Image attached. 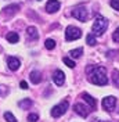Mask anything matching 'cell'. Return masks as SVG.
Returning <instances> with one entry per match:
<instances>
[{
  "label": "cell",
  "instance_id": "cell-9",
  "mask_svg": "<svg viewBox=\"0 0 119 122\" xmlns=\"http://www.w3.org/2000/svg\"><path fill=\"white\" fill-rule=\"evenodd\" d=\"M53 81H54V83L57 85V86H62L64 82H65V74L62 72V71H54V74H53Z\"/></svg>",
  "mask_w": 119,
  "mask_h": 122
},
{
  "label": "cell",
  "instance_id": "cell-15",
  "mask_svg": "<svg viewBox=\"0 0 119 122\" xmlns=\"http://www.w3.org/2000/svg\"><path fill=\"white\" fill-rule=\"evenodd\" d=\"M32 106H33V101L30 99H24V100L20 101V107H21L22 110H29Z\"/></svg>",
  "mask_w": 119,
  "mask_h": 122
},
{
  "label": "cell",
  "instance_id": "cell-20",
  "mask_svg": "<svg viewBox=\"0 0 119 122\" xmlns=\"http://www.w3.org/2000/svg\"><path fill=\"white\" fill-rule=\"evenodd\" d=\"M45 46L47 50H53L54 47H55V40H53V39H47L45 42Z\"/></svg>",
  "mask_w": 119,
  "mask_h": 122
},
{
  "label": "cell",
  "instance_id": "cell-4",
  "mask_svg": "<svg viewBox=\"0 0 119 122\" xmlns=\"http://www.w3.org/2000/svg\"><path fill=\"white\" fill-rule=\"evenodd\" d=\"M82 38V30L76 26H68L67 30H65V39L68 42H72V40H76V39Z\"/></svg>",
  "mask_w": 119,
  "mask_h": 122
},
{
  "label": "cell",
  "instance_id": "cell-14",
  "mask_svg": "<svg viewBox=\"0 0 119 122\" xmlns=\"http://www.w3.org/2000/svg\"><path fill=\"white\" fill-rule=\"evenodd\" d=\"M29 78H30V82L35 83V85H37V83L42 82V74H40L39 71H32L30 75H29Z\"/></svg>",
  "mask_w": 119,
  "mask_h": 122
},
{
  "label": "cell",
  "instance_id": "cell-3",
  "mask_svg": "<svg viewBox=\"0 0 119 122\" xmlns=\"http://www.w3.org/2000/svg\"><path fill=\"white\" fill-rule=\"evenodd\" d=\"M68 107H69V103H68V100H64V101H61L60 104H57V106L53 107L51 115L54 117V118H60L61 115H64L65 112H67Z\"/></svg>",
  "mask_w": 119,
  "mask_h": 122
},
{
  "label": "cell",
  "instance_id": "cell-2",
  "mask_svg": "<svg viewBox=\"0 0 119 122\" xmlns=\"http://www.w3.org/2000/svg\"><path fill=\"white\" fill-rule=\"evenodd\" d=\"M107 28H108V21L105 20L104 17L98 15L96 20H94V22H93V26H91V33H93L94 36H103V35H104V32L107 30Z\"/></svg>",
  "mask_w": 119,
  "mask_h": 122
},
{
  "label": "cell",
  "instance_id": "cell-1",
  "mask_svg": "<svg viewBox=\"0 0 119 122\" xmlns=\"http://www.w3.org/2000/svg\"><path fill=\"white\" fill-rule=\"evenodd\" d=\"M87 79L89 82L97 86H105L108 83V78H107V69L100 65H89L86 68Z\"/></svg>",
  "mask_w": 119,
  "mask_h": 122
},
{
  "label": "cell",
  "instance_id": "cell-16",
  "mask_svg": "<svg viewBox=\"0 0 119 122\" xmlns=\"http://www.w3.org/2000/svg\"><path fill=\"white\" fill-rule=\"evenodd\" d=\"M6 38H7L8 43H17V42L20 40V36H18V33H17V32H8Z\"/></svg>",
  "mask_w": 119,
  "mask_h": 122
},
{
  "label": "cell",
  "instance_id": "cell-18",
  "mask_svg": "<svg viewBox=\"0 0 119 122\" xmlns=\"http://www.w3.org/2000/svg\"><path fill=\"white\" fill-rule=\"evenodd\" d=\"M83 53V49L82 47H79V49H75V50H71L69 51V56L72 57V58H79Z\"/></svg>",
  "mask_w": 119,
  "mask_h": 122
},
{
  "label": "cell",
  "instance_id": "cell-13",
  "mask_svg": "<svg viewBox=\"0 0 119 122\" xmlns=\"http://www.w3.org/2000/svg\"><path fill=\"white\" fill-rule=\"evenodd\" d=\"M26 35L30 40H37L39 39V33H37V29L35 26H28L26 28Z\"/></svg>",
  "mask_w": 119,
  "mask_h": 122
},
{
  "label": "cell",
  "instance_id": "cell-7",
  "mask_svg": "<svg viewBox=\"0 0 119 122\" xmlns=\"http://www.w3.org/2000/svg\"><path fill=\"white\" fill-rule=\"evenodd\" d=\"M74 110H75L76 114L80 115V117H83V118H86V117L90 114V111H91L90 107L84 106V104H82V103H76V104L74 106Z\"/></svg>",
  "mask_w": 119,
  "mask_h": 122
},
{
  "label": "cell",
  "instance_id": "cell-5",
  "mask_svg": "<svg viewBox=\"0 0 119 122\" xmlns=\"http://www.w3.org/2000/svg\"><path fill=\"white\" fill-rule=\"evenodd\" d=\"M72 15H74L78 21L86 22V20H87V10H86V7H83V6L75 7L74 10H72Z\"/></svg>",
  "mask_w": 119,
  "mask_h": 122
},
{
  "label": "cell",
  "instance_id": "cell-23",
  "mask_svg": "<svg viewBox=\"0 0 119 122\" xmlns=\"http://www.w3.org/2000/svg\"><path fill=\"white\" fill-rule=\"evenodd\" d=\"M8 93V89L4 86V85H0V97H4V96H7Z\"/></svg>",
  "mask_w": 119,
  "mask_h": 122
},
{
  "label": "cell",
  "instance_id": "cell-10",
  "mask_svg": "<svg viewBox=\"0 0 119 122\" xmlns=\"http://www.w3.org/2000/svg\"><path fill=\"white\" fill-rule=\"evenodd\" d=\"M60 1L57 0H49L47 1V4H46V11L49 13V14H53V13H57L60 10Z\"/></svg>",
  "mask_w": 119,
  "mask_h": 122
},
{
  "label": "cell",
  "instance_id": "cell-22",
  "mask_svg": "<svg viewBox=\"0 0 119 122\" xmlns=\"http://www.w3.org/2000/svg\"><path fill=\"white\" fill-rule=\"evenodd\" d=\"M64 64L67 65V67H69V68H75V61H72L69 57H64Z\"/></svg>",
  "mask_w": 119,
  "mask_h": 122
},
{
  "label": "cell",
  "instance_id": "cell-27",
  "mask_svg": "<svg viewBox=\"0 0 119 122\" xmlns=\"http://www.w3.org/2000/svg\"><path fill=\"white\" fill-rule=\"evenodd\" d=\"M21 87H22L24 90H26V89H28V83H26V82H24V81H22V82H21Z\"/></svg>",
  "mask_w": 119,
  "mask_h": 122
},
{
  "label": "cell",
  "instance_id": "cell-26",
  "mask_svg": "<svg viewBox=\"0 0 119 122\" xmlns=\"http://www.w3.org/2000/svg\"><path fill=\"white\" fill-rule=\"evenodd\" d=\"M37 119H39V115H36V114H29L28 115V121L29 122H36Z\"/></svg>",
  "mask_w": 119,
  "mask_h": 122
},
{
  "label": "cell",
  "instance_id": "cell-24",
  "mask_svg": "<svg viewBox=\"0 0 119 122\" xmlns=\"http://www.w3.org/2000/svg\"><path fill=\"white\" fill-rule=\"evenodd\" d=\"M109 4H111V7L114 10L119 11V0H109Z\"/></svg>",
  "mask_w": 119,
  "mask_h": 122
},
{
  "label": "cell",
  "instance_id": "cell-19",
  "mask_svg": "<svg viewBox=\"0 0 119 122\" xmlns=\"http://www.w3.org/2000/svg\"><path fill=\"white\" fill-rule=\"evenodd\" d=\"M86 42H87V45H89V46H94L97 43L96 36H94L93 33H89V35H87V38H86Z\"/></svg>",
  "mask_w": 119,
  "mask_h": 122
},
{
  "label": "cell",
  "instance_id": "cell-21",
  "mask_svg": "<svg viewBox=\"0 0 119 122\" xmlns=\"http://www.w3.org/2000/svg\"><path fill=\"white\" fill-rule=\"evenodd\" d=\"M4 119H6L7 122H18L17 119H15V117H14L13 114H11L10 111H7V112H4Z\"/></svg>",
  "mask_w": 119,
  "mask_h": 122
},
{
  "label": "cell",
  "instance_id": "cell-12",
  "mask_svg": "<svg viewBox=\"0 0 119 122\" xmlns=\"http://www.w3.org/2000/svg\"><path fill=\"white\" fill-rule=\"evenodd\" d=\"M82 99L84 100L87 104H89V107L91 108V111L96 108L97 103H96V100H94V97H91V96H90V94H87V93H83V94H82Z\"/></svg>",
  "mask_w": 119,
  "mask_h": 122
},
{
  "label": "cell",
  "instance_id": "cell-11",
  "mask_svg": "<svg viewBox=\"0 0 119 122\" xmlns=\"http://www.w3.org/2000/svg\"><path fill=\"white\" fill-rule=\"evenodd\" d=\"M7 65H8V68L11 69V71H17V69L20 68L21 62H20V60H18L17 57H8L7 58Z\"/></svg>",
  "mask_w": 119,
  "mask_h": 122
},
{
  "label": "cell",
  "instance_id": "cell-8",
  "mask_svg": "<svg viewBox=\"0 0 119 122\" xmlns=\"http://www.w3.org/2000/svg\"><path fill=\"white\" fill-rule=\"evenodd\" d=\"M20 11V4H10V6H7V7L3 8V15L4 17H13L14 14H17Z\"/></svg>",
  "mask_w": 119,
  "mask_h": 122
},
{
  "label": "cell",
  "instance_id": "cell-6",
  "mask_svg": "<svg viewBox=\"0 0 119 122\" xmlns=\"http://www.w3.org/2000/svg\"><path fill=\"white\" fill-rule=\"evenodd\" d=\"M116 97L115 96H108V97H105L103 100V108H104L105 111H108V112H111L115 110V107H116Z\"/></svg>",
  "mask_w": 119,
  "mask_h": 122
},
{
  "label": "cell",
  "instance_id": "cell-17",
  "mask_svg": "<svg viewBox=\"0 0 119 122\" xmlns=\"http://www.w3.org/2000/svg\"><path fill=\"white\" fill-rule=\"evenodd\" d=\"M112 83L115 87L119 89V69H114L112 71Z\"/></svg>",
  "mask_w": 119,
  "mask_h": 122
},
{
  "label": "cell",
  "instance_id": "cell-25",
  "mask_svg": "<svg viewBox=\"0 0 119 122\" xmlns=\"http://www.w3.org/2000/svg\"><path fill=\"white\" fill-rule=\"evenodd\" d=\"M112 40H114L115 43H119V26L115 29V32H114V35H112Z\"/></svg>",
  "mask_w": 119,
  "mask_h": 122
},
{
  "label": "cell",
  "instance_id": "cell-28",
  "mask_svg": "<svg viewBox=\"0 0 119 122\" xmlns=\"http://www.w3.org/2000/svg\"><path fill=\"white\" fill-rule=\"evenodd\" d=\"M93 122H98V121H97V119H94V121H93Z\"/></svg>",
  "mask_w": 119,
  "mask_h": 122
}]
</instances>
